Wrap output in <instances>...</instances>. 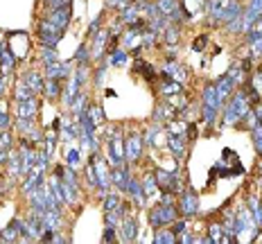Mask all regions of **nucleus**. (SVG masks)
<instances>
[{"label":"nucleus","instance_id":"1","mask_svg":"<svg viewBox=\"0 0 262 244\" xmlns=\"http://www.w3.org/2000/svg\"><path fill=\"white\" fill-rule=\"evenodd\" d=\"M177 208H174L172 204V197H165L163 199L161 206H156L154 210L149 213V224L154 226V229H161V226L170 224V221H177Z\"/></svg>","mask_w":262,"mask_h":244},{"label":"nucleus","instance_id":"2","mask_svg":"<svg viewBox=\"0 0 262 244\" xmlns=\"http://www.w3.org/2000/svg\"><path fill=\"white\" fill-rule=\"evenodd\" d=\"M249 106H251V102H249V97H247V95H244V93L235 95L231 102H228V106H226V113H224V122H226V124H235V122H239L244 116H247Z\"/></svg>","mask_w":262,"mask_h":244},{"label":"nucleus","instance_id":"3","mask_svg":"<svg viewBox=\"0 0 262 244\" xmlns=\"http://www.w3.org/2000/svg\"><path fill=\"white\" fill-rule=\"evenodd\" d=\"M179 5H181L185 20H194L206 14V0H183V3H179Z\"/></svg>","mask_w":262,"mask_h":244},{"label":"nucleus","instance_id":"4","mask_svg":"<svg viewBox=\"0 0 262 244\" xmlns=\"http://www.w3.org/2000/svg\"><path fill=\"white\" fill-rule=\"evenodd\" d=\"M140 151H143V138H140V134H131L129 140L124 143V159L138 161Z\"/></svg>","mask_w":262,"mask_h":244},{"label":"nucleus","instance_id":"5","mask_svg":"<svg viewBox=\"0 0 262 244\" xmlns=\"http://www.w3.org/2000/svg\"><path fill=\"white\" fill-rule=\"evenodd\" d=\"M108 163L111 165H122L124 163V151H122V140H120V136L116 138H108Z\"/></svg>","mask_w":262,"mask_h":244},{"label":"nucleus","instance_id":"6","mask_svg":"<svg viewBox=\"0 0 262 244\" xmlns=\"http://www.w3.org/2000/svg\"><path fill=\"white\" fill-rule=\"evenodd\" d=\"M196 210H199V204H196V194L194 192H183L181 194V202H179V213L185 215V217H190V215H194Z\"/></svg>","mask_w":262,"mask_h":244},{"label":"nucleus","instance_id":"7","mask_svg":"<svg viewBox=\"0 0 262 244\" xmlns=\"http://www.w3.org/2000/svg\"><path fill=\"white\" fill-rule=\"evenodd\" d=\"M36 111H39V102H36V97L25 100V102H18V106H16V116L25 118V120H34Z\"/></svg>","mask_w":262,"mask_h":244},{"label":"nucleus","instance_id":"8","mask_svg":"<svg viewBox=\"0 0 262 244\" xmlns=\"http://www.w3.org/2000/svg\"><path fill=\"white\" fill-rule=\"evenodd\" d=\"M233 86H235V79L231 77V75H224V77L215 84V91H217V97H220V104H224V102L228 100V95H231V91H233Z\"/></svg>","mask_w":262,"mask_h":244},{"label":"nucleus","instance_id":"9","mask_svg":"<svg viewBox=\"0 0 262 244\" xmlns=\"http://www.w3.org/2000/svg\"><path fill=\"white\" fill-rule=\"evenodd\" d=\"M129 170L124 165H116L111 170V183L113 186H118L120 190H127V186H129Z\"/></svg>","mask_w":262,"mask_h":244},{"label":"nucleus","instance_id":"10","mask_svg":"<svg viewBox=\"0 0 262 244\" xmlns=\"http://www.w3.org/2000/svg\"><path fill=\"white\" fill-rule=\"evenodd\" d=\"M68 73H70V63L54 61V63H50V66L46 68L48 79H66V77H68Z\"/></svg>","mask_w":262,"mask_h":244},{"label":"nucleus","instance_id":"11","mask_svg":"<svg viewBox=\"0 0 262 244\" xmlns=\"http://www.w3.org/2000/svg\"><path fill=\"white\" fill-rule=\"evenodd\" d=\"M84 116H86V120H89L93 127H97V124L104 122V111H102L100 104H89L86 106V111H84Z\"/></svg>","mask_w":262,"mask_h":244},{"label":"nucleus","instance_id":"12","mask_svg":"<svg viewBox=\"0 0 262 244\" xmlns=\"http://www.w3.org/2000/svg\"><path fill=\"white\" fill-rule=\"evenodd\" d=\"M136 233H138V224H136L134 217H122V240L124 242H131L136 237Z\"/></svg>","mask_w":262,"mask_h":244},{"label":"nucleus","instance_id":"13","mask_svg":"<svg viewBox=\"0 0 262 244\" xmlns=\"http://www.w3.org/2000/svg\"><path fill=\"white\" fill-rule=\"evenodd\" d=\"M108 36H111V32H97V36H95V46H93V54H91V57L93 59H100L102 57V54H104V48L108 46Z\"/></svg>","mask_w":262,"mask_h":244},{"label":"nucleus","instance_id":"14","mask_svg":"<svg viewBox=\"0 0 262 244\" xmlns=\"http://www.w3.org/2000/svg\"><path fill=\"white\" fill-rule=\"evenodd\" d=\"M0 70L5 75H9L14 70V54L9 52L7 46H0Z\"/></svg>","mask_w":262,"mask_h":244},{"label":"nucleus","instance_id":"15","mask_svg":"<svg viewBox=\"0 0 262 244\" xmlns=\"http://www.w3.org/2000/svg\"><path fill=\"white\" fill-rule=\"evenodd\" d=\"M14 97H16V102H25V100H32V97H34V93H32V88H30V86H27L25 77L20 79V81H16Z\"/></svg>","mask_w":262,"mask_h":244},{"label":"nucleus","instance_id":"16","mask_svg":"<svg viewBox=\"0 0 262 244\" xmlns=\"http://www.w3.org/2000/svg\"><path fill=\"white\" fill-rule=\"evenodd\" d=\"M25 81H27V86L32 88V93H34V95L43 93V86H46V81H43V77H41L39 73H30V75H25Z\"/></svg>","mask_w":262,"mask_h":244},{"label":"nucleus","instance_id":"17","mask_svg":"<svg viewBox=\"0 0 262 244\" xmlns=\"http://www.w3.org/2000/svg\"><path fill=\"white\" fill-rule=\"evenodd\" d=\"M204 104L206 106H215V108H220V97H217V91H215V84H210V86H206L204 88Z\"/></svg>","mask_w":262,"mask_h":244},{"label":"nucleus","instance_id":"18","mask_svg":"<svg viewBox=\"0 0 262 244\" xmlns=\"http://www.w3.org/2000/svg\"><path fill=\"white\" fill-rule=\"evenodd\" d=\"M156 192H158L156 174H145V179H143V194L145 197H154Z\"/></svg>","mask_w":262,"mask_h":244},{"label":"nucleus","instance_id":"19","mask_svg":"<svg viewBox=\"0 0 262 244\" xmlns=\"http://www.w3.org/2000/svg\"><path fill=\"white\" fill-rule=\"evenodd\" d=\"M138 14H140V5H124L122 23H134V20H138Z\"/></svg>","mask_w":262,"mask_h":244},{"label":"nucleus","instance_id":"20","mask_svg":"<svg viewBox=\"0 0 262 244\" xmlns=\"http://www.w3.org/2000/svg\"><path fill=\"white\" fill-rule=\"evenodd\" d=\"M39 39H41V46L43 48H57L59 46V39H61V36L59 34H48V32H39Z\"/></svg>","mask_w":262,"mask_h":244},{"label":"nucleus","instance_id":"21","mask_svg":"<svg viewBox=\"0 0 262 244\" xmlns=\"http://www.w3.org/2000/svg\"><path fill=\"white\" fill-rule=\"evenodd\" d=\"M43 91H46L48 100H54L57 95H61V86H59V79H48V84L43 86Z\"/></svg>","mask_w":262,"mask_h":244},{"label":"nucleus","instance_id":"22","mask_svg":"<svg viewBox=\"0 0 262 244\" xmlns=\"http://www.w3.org/2000/svg\"><path fill=\"white\" fill-rule=\"evenodd\" d=\"M120 197L118 194H104V213H111V210H118L120 208Z\"/></svg>","mask_w":262,"mask_h":244},{"label":"nucleus","instance_id":"23","mask_svg":"<svg viewBox=\"0 0 262 244\" xmlns=\"http://www.w3.org/2000/svg\"><path fill=\"white\" fill-rule=\"evenodd\" d=\"M154 242H158V244H172V242H177V240H174V231H161V229H158Z\"/></svg>","mask_w":262,"mask_h":244},{"label":"nucleus","instance_id":"24","mask_svg":"<svg viewBox=\"0 0 262 244\" xmlns=\"http://www.w3.org/2000/svg\"><path fill=\"white\" fill-rule=\"evenodd\" d=\"M41 59H43V63H46V66H50V63H54V61H59L57 52H54L52 48H43V50H41Z\"/></svg>","mask_w":262,"mask_h":244},{"label":"nucleus","instance_id":"25","mask_svg":"<svg viewBox=\"0 0 262 244\" xmlns=\"http://www.w3.org/2000/svg\"><path fill=\"white\" fill-rule=\"evenodd\" d=\"M136 70H138V73H143L145 75V79H154V68L151 66H147L145 61H136Z\"/></svg>","mask_w":262,"mask_h":244},{"label":"nucleus","instance_id":"26","mask_svg":"<svg viewBox=\"0 0 262 244\" xmlns=\"http://www.w3.org/2000/svg\"><path fill=\"white\" fill-rule=\"evenodd\" d=\"M89 59H91L89 48H86V43H81L79 50H77V61H79V66H86V61H89Z\"/></svg>","mask_w":262,"mask_h":244},{"label":"nucleus","instance_id":"27","mask_svg":"<svg viewBox=\"0 0 262 244\" xmlns=\"http://www.w3.org/2000/svg\"><path fill=\"white\" fill-rule=\"evenodd\" d=\"M217 111H220V108H215V106H206V104H204V122H206V124H210L212 120H215Z\"/></svg>","mask_w":262,"mask_h":244},{"label":"nucleus","instance_id":"28","mask_svg":"<svg viewBox=\"0 0 262 244\" xmlns=\"http://www.w3.org/2000/svg\"><path fill=\"white\" fill-rule=\"evenodd\" d=\"M9 124V113H7V104L0 102V129H7Z\"/></svg>","mask_w":262,"mask_h":244},{"label":"nucleus","instance_id":"29","mask_svg":"<svg viewBox=\"0 0 262 244\" xmlns=\"http://www.w3.org/2000/svg\"><path fill=\"white\" fill-rule=\"evenodd\" d=\"M124 59H127V54L124 52H116V50L111 52V63H116V66H122Z\"/></svg>","mask_w":262,"mask_h":244},{"label":"nucleus","instance_id":"30","mask_svg":"<svg viewBox=\"0 0 262 244\" xmlns=\"http://www.w3.org/2000/svg\"><path fill=\"white\" fill-rule=\"evenodd\" d=\"M68 163H70V167H75L79 163V151L77 149H70L68 151ZM75 170H77V167H75Z\"/></svg>","mask_w":262,"mask_h":244},{"label":"nucleus","instance_id":"31","mask_svg":"<svg viewBox=\"0 0 262 244\" xmlns=\"http://www.w3.org/2000/svg\"><path fill=\"white\" fill-rule=\"evenodd\" d=\"M116 240V231H113V226H106L104 229V242H113Z\"/></svg>","mask_w":262,"mask_h":244},{"label":"nucleus","instance_id":"32","mask_svg":"<svg viewBox=\"0 0 262 244\" xmlns=\"http://www.w3.org/2000/svg\"><path fill=\"white\" fill-rule=\"evenodd\" d=\"M104 66H102L100 70H97V75H95V86H102V81H104Z\"/></svg>","mask_w":262,"mask_h":244},{"label":"nucleus","instance_id":"33","mask_svg":"<svg viewBox=\"0 0 262 244\" xmlns=\"http://www.w3.org/2000/svg\"><path fill=\"white\" fill-rule=\"evenodd\" d=\"M124 5H129L127 0H108V7H120V9H122Z\"/></svg>","mask_w":262,"mask_h":244},{"label":"nucleus","instance_id":"34","mask_svg":"<svg viewBox=\"0 0 262 244\" xmlns=\"http://www.w3.org/2000/svg\"><path fill=\"white\" fill-rule=\"evenodd\" d=\"M183 231H185V221L177 219V224H174V235H179V233H183Z\"/></svg>","mask_w":262,"mask_h":244},{"label":"nucleus","instance_id":"35","mask_svg":"<svg viewBox=\"0 0 262 244\" xmlns=\"http://www.w3.org/2000/svg\"><path fill=\"white\" fill-rule=\"evenodd\" d=\"M206 36H199V39H196V43H194V50H201V48H206Z\"/></svg>","mask_w":262,"mask_h":244},{"label":"nucleus","instance_id":"36","mask_svg":"<svg viewBox=\"0 0 262 244\" xmlns=\"http://www.w3.org/2000/svg\"><path fill=\"white\" fill-rule=\"evenodd\" d=\"M5 93V77H0V97Z\"/></svg>","mask_w":262,"mask_h":244},{"label":"nucleus","instance_id":"37","mask_svg":"<svg viewBox=\"0 0 262 244\" xmlns=\"http://www.w3.org/2000/svg\"><path fill=\"white\" fill-rule=\"evenodd\" d=\"M260 170H262V161H260Z\"/></svg>","mask_w":262,"mask_h":244}]
</instances>
